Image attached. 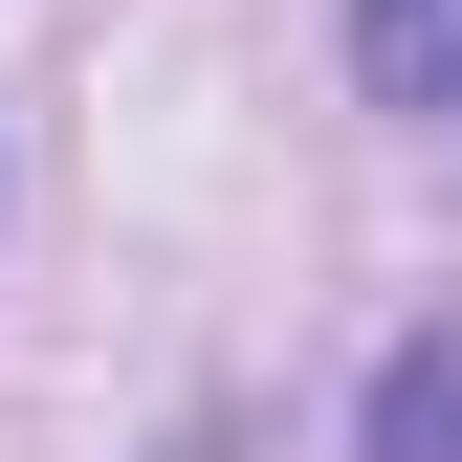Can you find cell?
<instances>
[{
	"instance_id": "cell-2",
	"label": "cell",
	"mask_w": 462,
	"mask_h": 462,
	"mask_svg": "<svg viewBox=\"0 0 462 462\" xmlns=\"http://www.w3.org/2000/svg\"><path fill=\"white\" fill-rule=\"evenodd\" d=\"M353 67L396 110H462V0H353Z\"/></svg>"
},
{
	"instance_id": "cell-1",
	"label": "cell",
	"mask_w": 462,
	"mask_h": 462,
	"mask_svg": "<svg viewBox=\"0 0 462 462\" xmlns=\"http://www.w3.org/2000/svg\"><path fill=\"white\" fill-rule=\"evenodd\" d=\"M353 462H462V330H396V353H374Z\"/></svg>"
}]
</instances>
